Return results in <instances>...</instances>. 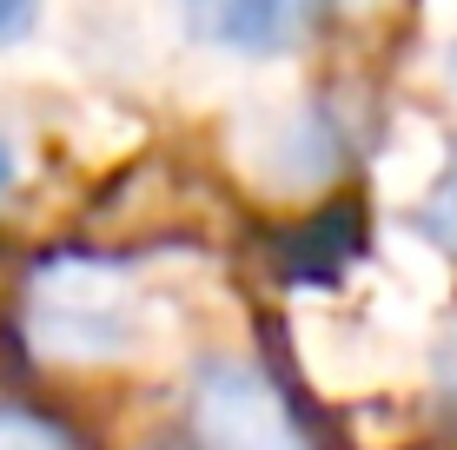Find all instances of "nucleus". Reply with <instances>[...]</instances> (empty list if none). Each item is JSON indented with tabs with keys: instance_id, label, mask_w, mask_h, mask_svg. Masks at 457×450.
Masks as SVG:
<instances>
[{
	"instance_id": "f257e3e1",
	"label": "nucleus",
	"mask_w": 457,
	"mask_h": 450,
	"mask_svg": "<svg viewBox=\"0 0 457 450\" xmlns=\"http://www.w3.org/2000/svg\"><path fill=\"white\" fill-rule=\"evenodd\" d=\"M166 312L113 258H46L27 285V338L60 364H120L153 351Z\"/></svg>"
},
{
	"instance_id": "f03ea898",
	"label": "nucleus",
	"mask_w": 457,
	"mask_h": 450,
	"mask_svg": "<svg viewBox=\"0 0 457 450\" xmlns=\"http://www.w3.org/2000/svg\"><path fill=\"white\" fill-rule=\"evenodd\" d=\"M193 430L206 450H305L292 411L252 364H212L193 384Z\"/></svg>"
},
{
	"instance_id": "7ed1b4c3",
	"label": "nucleus",
	"mask_w": 457,
	"mask_h": 450,
	"mask_svg": "<svg viewBox=\"0 0 457 450\" xmlns=\"http://www.w3.org/2000/svg\"><path fill=\"white\" fill-rule=\"evenodd\" d=\"M199 40L232 46V53H286V46L312 27L305 7H278V0H232V7H193L186 13Z\"/></svg>"
},
{
	"instance_id": "20e7f679",
	"label": "nucleus",
	"mask_w": 457,
	"mask_h": 450,
	"mask_svg": "<svg viewBox=\"0 0 457 450\" xmlns=\"http://www.w3.org/2000/svg\"><path fill=\"white\" fill-rule=\"evenodd\" d=\"M0 450H73V444L60 438L54 424H40L34 411H13V405H0Z\"/></svg>"
},
{
	"instance_id": "39448f33",
	"label": "nucleus",
	"mask_w": 457,
	"mask_h": 450,
	"mask_svg": "<svg viewBox=\"0 0 457 450\" xmlns=\"http://www.w3.org/2000/svg\"><path fill=\"white\" fill-rule=\"evenodd\" d=\"M437 384L457 391V318L445 324V338H437Z\"/></svg>"
},
{
	"instance_id": "423d86ee",
	"label": "nucleus",
	"mask_w": 457,
	"mask_h": 450,
	"mask_svg": "<svg viewBox=\"0 0 457 450\" xmlns=\"http://www.w3.org/2000/svg\"><path fill=\"white\" fill-rule=\"evenodd\" d=\"M437 232H445V239H457V173H451L445 192H437Z\"/></svg>"
},
{
	"instance_id": "0eeeda50",
	"label": "nucleus",
	"mask_w": 457,
	"mask_h": 450,
	"mask_svg": "<svg viewBox=\"0 0 457 450\" xmlns=\"http://www.w3.org/2000/svg\"><path fill=\"white\" fill-rule=\"evenodd\" d=\"M27 27H34V7H0V40L27 34Z\"/></svg>"
},
{
	"instance_id": "6e6552de",
	"label": "nucleus",
	"mask_w": 457,
	"mask_h": 450,
	"mask_svg": "<svg viewBox=\"0 0 457 450\" xmlns=\"http://www.w3.org/2000/svg\"><path fill=\"white\" fill-rule=\"evenodd\" d=\"M13 185V152H7V139H0V192Z\"/></svg>"
},
{
	"instance_id": "1a4fd4ad",
	"label": "nucleus",
	"mask_w": 457,
	"mask_h": 450,
	"mask_svg": "<svg viewBox=\"0 0 457 450\" xmlns=\"http://www.w3.org/2000/svg\"><path fill=\"white\" fill-rule=\"evenodd\" d=\"M445 73H451V86H457V40L445 46Z\"/></svg>"
}]
</instances>
